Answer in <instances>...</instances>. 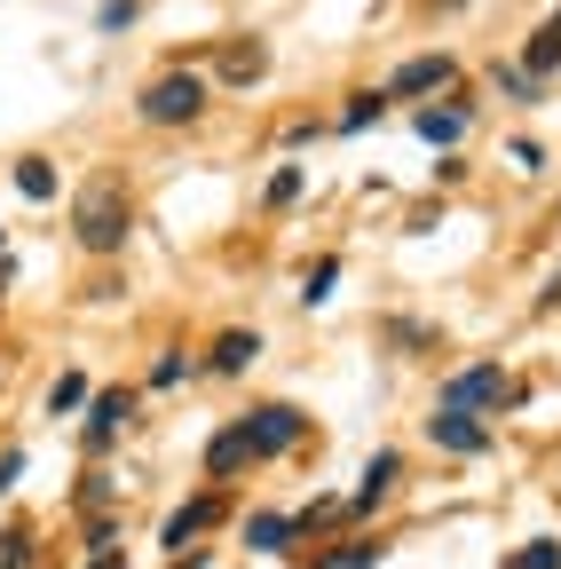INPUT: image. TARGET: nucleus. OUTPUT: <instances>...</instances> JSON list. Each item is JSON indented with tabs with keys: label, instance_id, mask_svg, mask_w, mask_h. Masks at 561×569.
Returning <instances> with one entry per match:
<instances>
[{
	"label": "nucleus",
	"instance_id": "obj_1",
	"mask_svg": "<svg viewBox=\"0 0 561 569\" xmlns=\"http://www.w3.org/2000/svg\"><path fill=\"white\" fill-rule=\"evenodd\" d=\"M127 230H134V206H127V182H119V174H96V182L80 190V213H72V238H80L88 253H119V246H127Z\"/></svg>",
	"mask_w": 561,
	"mask_h": 569
},
{
	"label": "nucleus",
	"instance_id": "obj_2",
	"mask_svg": "<svg viewBox=\"0 0 561 569\" xmlns=\"http://www.w3.org/2000/svg\"><path fill=\"white\" fill-rule=\"evenodd\" d=\"M514 396H522V388H514L499 365H467V372L443 380V403H435V411H467V419H474V411H507Z\"/></svg>",
	"mask_w": 561,
	"mask_h": 569
},
{
	"label": "nucleus",
	"instance_id": "obj_3",
	"mask_svg": "<svg viewBox=\"0 0 561 569\" xmlns=\"http://www.w3.org/2000/svg\"><path fill=\"white\" fill-rule=\"evenodd\" d=\"M230 436L246 443V459H277L285 443H301V411L293 403H261V411H246Z\"/></svg>",
	"mask_w": 561,
	"mask_h": 569
},
{
	"label": "nucleus",
	"instance_id": "obj_4",
	"mask_svg": "<svg viewBox=\"0 0 561 569\" xmlns=\"http://www.w3.org/2000/svg\"><path fill=\"white\" fill-rule=\"evenodd\" d=\"M198 111H206V80H198V71H167V80L143 88V119L151 127H182Z\"/></svg>",
	"mask_w": 561,
	"mask_h": 569
},
{
	"label": "nucleus",
	"instance_id": "obj_5",
	"mask_svg": "<svg viewBox=\"0 0 561 569\" xmlns=\"http://www.w3.org/2000/svg\"><path fill=\"white\" fill-rule=\"evenodd\" d=\"M451 80H459V56H411V63L388 71L380 96H435V88H451Z\"/></svg>",
	"mask_w": 561,
	"mask_h": 569
},
{
	"label": "nucleus",
	"instance_id": "obj_6",
	"mask_svg": "<svg viewBox=\"0 0 561 569\" xmlns=\"http://www.w3.org/2000/svg\"><path fill=\"white\" fill-rule=\"evenodd\" d=\"M428 436H435V451H459V459L490 451V427L467 419V411H435V419H428Z\"/></svg>",
	"mask_w": 561,
	"mask_h": 569
},
{
	"label": "nucleus",
	"instance_id": "obj_7",
	"mask_svg": "<svg viewBox=\"0 0 561 569\" xmlns=\"http://www.w3.org/2000/svg\"><path fill=\"white\" fill-rule=\"evenodd\" d=\"M411 127H419V142H435V151H451V142H459V134L474 127V111H467V103H428V111H419Z\"/></svg>",
	"mask_w": 561,
	"mask_h": 569
},
{
	"label": "nucleus",
	"instance_id": "obj_8",
	"mask_svg": "<svg viewBox=\"0 0 561 569\" xmlns=\"http://www.w3.org/2000/svg\"><path fill=\"white\" fill-rule=\"evenodd\" d=\"M127 411H134V396H127V388H103V396H96V411H88V451H103V443L119 436Z\"/></svg>",
	"mask_w": 561,
	"mask_h": 569
},
{
	"label": "nucleus",
	"instance_id": "obj_9",
	"mask_svg": "<svg viewBox=\"0 0 561 569\" xmlns=\"http://www.w3.org/2000/svg\"><path fill=\"white\" fill-rule=\"evenodd\" d=\"M214 522H222V498H190V507H174V515H167V546L182 553L198 530H214Z\"/></svg>",
	"mask_w": 561,
	"mask_h": 569
},
{
	"label": "nucleus",
	"instance_id": "obj_10",
	"mask_svg": "<svg viewBox=\"0 0 561 569\" xmlns=\"http://www.w3.org/2000/svg\"><path fill=\"white\" fill-rule=\"evenodd\" d=\"M395 475H403V459H395V451H372V459H364V490H357V507H364V515L395 490Z\"/></svg>",
	"mask_w": 561,
	"mask_h": 569
},
{
	"label": "nucleus",
	"instance_id": "obj_11",
	"mask_svg": "<svg viewBox=\"0 0 561 569\" xmlns=\"http://www.w3.org/2000/svg\"><path fill=\"white\" fill-rule=\"evenodd\" d=\"M522 71H530V80L561 71V24H538V32H530V48H522Z\"/></svg>",
	"mask_w": 561,
	"mask_h": 569
},
{
	"label": "nucleus",
	"instance_id": "obj_12",
	"mask_svg": "<svg viewBox=\"0 0 561 569\" xmlns=\"http://www.w3.org/2000/svg\"><path fill=\"white\" fill-rule=\"evenodd\" d=\"M253 356H261V332H222L214 340V372H246Z\"/></svg>",
	"mask_w": 561,
	"mask_h": 569
},
{
	"label": "nucleus",
	"instance_id": "obj_13",
	"mask_svg": "<svg viewBox=\"0 0 561 569\" xmlns=\"http://www.w3.org/2000/svg\"><path fill=\"white\" fill-rule=\"evenodd\" d=\"M246 546H253V553H285V546H293V522H285V515H253V522H246Z\"/></svg>",
	"mask_w": 561,
	"mask_h": 569
},
{
	"label": "nucleus",
	"instance_id": "obj_14",
	"mask_svg": "<svg viewBox=\"0 0 561 569\" xmlns=\"http://www.w3.org/2000/svg\"><path fill=\"white\" fill-rule=\"evenodd\" d=\"M222 71H230V80L246 88V80H261V71H269V48H261V40H238V48L222 56Z\"/></svg>",
	"mask_w": 561,
	"mask_h": 569
},
{
	"label": "nucleus",
	"instance_id": "obj_15",
	"mask_svg": "<svg viewBox=\"0 0 561 569\" xmlns=\"http://www.w3.org/2000/svg\"><path fill=\"white\" fill-rule=\"evenodd\" d=\"M17 190L24 198H56V167L48 159H17Z\"/></svg>",
	"mask_w": 561,
	"mask_h": 569
},
{
	"label": "nucleus",
	"instance_id": "obj_16",
	"mask_svg": "<svg viewBox=\"0 0 561 569\" xmlns=\"http://www.w3.org/2000/svg\"><path fill=\"white\" fill-rule=\"evenodd\" d=\"M507 569H561V538H530V546H522Z\"/></svg>",
	"mask_w": 561,
	"mask_h": 569
},
{
	"label": "nucleus",
	"instance_id": "obj_17",
	"mask_svg": "<svg viewBox=\"0 0 561 569\" xmlns=\"http://www.w3.org/2000/svg\"><path fill=\"white\" fill-rule=\"evenodd\" d=\"M80 403H88V380H80V372H63V380L48 388V411H56V419H63V411H80Z\"/></svg>",
	"mask_w": 561,
	"mask_h": 569
},
{
	"label": "nucleus",
	"instance_id": "obj_18",
	"mask_svg": "<svg viewBox=\"0 0 561 569\" xmlns=\"http://www.w3.org/2000/svg\"><path fill=\"white\" fill-rule=\"evenodd\" d=\"M499 96H507V103H538V80H530L522 63H499Z\"/></svg>",
	"mask_w": 561,
	"mask_h": 569
},
{
	"label": "nucleus",
	"instance_id": "obj_19",
	"mask_svg": "<svg viewBox=\"0 0 561 569\" xmlns=\"http://www.w3.org/2000/svg\"><path fill=\"white\" fill-rule=\"evenodd\" d=\"M380 111H388V96H380V88H364L357 103H348V111H340V127H348V134H357V127H372Z\"/></svg>",
	"mask_w": 561,
	"mask_h": 569
},
{
	"label": "nucleus",
	"instance_id": "obj_20",
	"mask_svg": "<svg viewBox=\"0 0 561 569\" xmlns=\"http://www.w3.org/2000/svg\"><path fill=\"white\" fill-rule=\"evenodd\" d=\"M332 284H340V261H317L309 277H301V301L317 309V301H332Z\"/></svg>",
	"mask_w": 561,
	"mask_h": 569
},
{
	"label": "nucleus",
	"instance_id": "obj_21",
	"mask_svg": "<svg viewBox=\"0 0 561 569\" xmlns=\"http://www.w3.org/2000/svg\"><path fill=\"white\" fill-rule=\"evenodd\" d=\"M0 569H32V530H0Z\"/></svg>",
	"mask_w": 561,
	"mask_h": 569
},
{
	"label": "nucleus",
	"instance_id": "obj_22",
	"mask_svg": "<svg viewBox=\"0 0 561 569\" xmlns=\"http://www.w3.org/2000/svg\"><path fill=\"white\" fill-rule=\"evenodd\" d=\"M293 198H301V167H277L269 174V206H293Z\"/></svg>",
	"mask_w": 561,
	"mask_h": 569
},
{
	"label": "nucleus",
	"instance_id": "obj_23",
	"mask_svg": "<svg viewBox=\"0 0 561 569\" xmlns=\"http://www.w3.org/2000/svg\"><path fill=\"white\" fill-rule=\"evenodd\" d=\"M134 17H143V9H134V0H103V32H127Z\"/></svg>",
	"mask_w": 561,
	"mask_h": 569
},
{
	"label": "nucleus",
	"instance_id": "obj_24",
	"mask_svg": "<svg viewBox=\"0 0 561 569\" xmlns=\"http://www.w3.org/2000/svg\"><path fill=\"white\" fill-rule=\"evenodd\" d=\"M17 475H24V451H0V490H17Z\"/></svg>",
	"mask_w": 561,
	"mask_h": 569
},
{
	"label": "nucleus",
	"instance_id": "obj_25",
	"mask_svg": "<svg viewBox=\"0 0 561 569\" xmlns=\"http://www.w3.org/2000/svg\"><path fill=\"white\" fill-rule=\"evenodd\" d=\"M88 569H127V553H96V561H88Z\"/></svg>",
	"mask_w": 561,
	"mask_h": 569
},
{
	"label": "nucleus",
	"instance_id": "obj_26",
	"mask_svg": "<svg viewBox=\"0 0 561 569\" xmlns=\"http://www.w3.org/2000/svg\"><path fill=\"white\" fill-rule=\"evenodd\" d=\"M553 24H561V17H553Z\"/></svg>",
	"mask_w": 561,
	"mask_h": 569
}]
</instances>
